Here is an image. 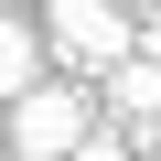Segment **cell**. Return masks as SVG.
<instances>
[{
  "mask_svg": "<svg viewBox=\"0 0 161 161\" xmlns=\"http://www.w3.org/2000/svg\"><path fill=\"white\" fill-rule=\"evenodd\" d=\"M86 129H97V75H32L11 97V150L22 161H64Z\"/></svg>",
  "mask_w": 161,
  "mask_h": 161,
  "instance_id": "cell-1",
  "label": "cell"
},
{
  "mask_svg": "<svg viewBox=\"0 0 161 161\" xmlns=\"http://www.w3.org/2000/svg\"><path fill=\"white\" fill-rule=\"evenodd\" d=\"M43 43L64 75H108L118 54H140V11L129 0H43Z\"/></svg>",
  "mask_w": 161,
  "mask_h": 161,
  "instance_id": "cell-2",
  "label": "cell"
},
{
  "mask_svg": "<svg viewBox=\"0 0 161 161\" xmlns=\"http://www.w3.org/2000/svg\"><path fill=\"white\" fill-rule=\"evenodd\" d=\"M97 97H108V118L150 129V118H161V64H150V54H118V64L97 75Z\"/></svg>",
  "mask_w": 161,
  "mask_h": 161,
  "instance_id": "cell-3",
  "label": "cell"
},
{
  "mask_svg": "<svg viewBox=\"0 0 161 161\" xmlns=\"http://www.w3.org/2000/svg\"><path fill=\"white\" fill-rule=\"evenodd\" d=\"M32 75H43V32H32V22H11V11H0V108H11V97L32 86Z\"/></svg>",
  "mask_w": 161,
  "mask_h": 161,
  "instance_id": "cell-4",
  "label": "cell"
},
{
  "mask_svg": "<svg viewBox=\"0 0 161 161\" xmlns=\"http://www.w3.org/2000/svg\"><path fill=\"white\" fill-rule=\"evenodd\" d=\"M64 161H140V129H129V118H118V129L97 118V129H86V140H75Z\"/></svg>",
  "mask_w": 161,
  "mask_h": 161,
  "instance_id": "cell-5",
  "label": "cell"
},
{
  "mask_svg": "<svg viewBox=\"0 0 161 161\" xmlns=\"http://www.w3.org/2000/svg\"><path fill=\"white\" fill-rule=\"evenodd\" d=\"M140 54H150V64H161V11H140Z\"/></svg>",
  "mask_w": 161,
  "mask_h": 161,
  "instance_id": "cell-6",
  "label": "cell"
},
{
  "mask_svg": "<svg viewBox=\"0 0 161 161\" xmlns=\"http://www.w3.org/2000/svg\"><path fill=\"white\" fill-rule=\"evenodd\" d=\"M129 11H161V0H129Z\"/></svg>",
  "mask_w": 161,
  "mask_h": 161,
  "instance_id": "cell-7",
  "label": "cell"
}]
</instances>
